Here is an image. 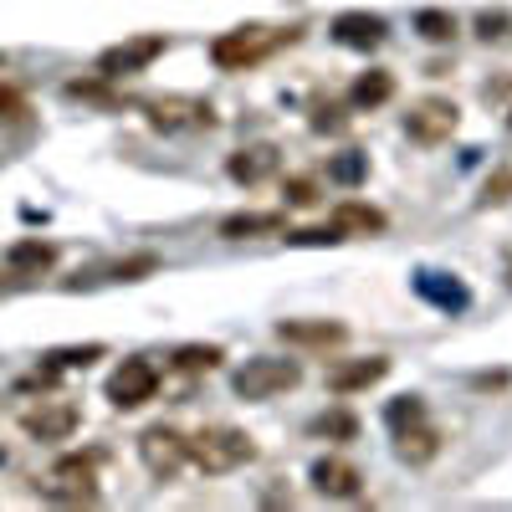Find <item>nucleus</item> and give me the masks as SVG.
Returning <instances> with one entry per match:
<instances>
[{
  "mask_svg": "<svg viewBox=\"0 0 512 512\" xmlns=\"http://www.w3.org/2000/svg\"><path fill=\"white\" fill-rule=\"evenodd\" d=\"M190 461L205 477H226L236 466L256 461V441L246 431H236V425H205L200 436H190Z\"/></svg>",
  "mask_w": 512,
  "mask_h": 512,
  "instance_id": "nucleus-1",
  "label": "nucleus"
},
{
  "mask_svg": "<svg viewBox=\"0 0 512 512\" xmlns=\"http://www.w3.org/2000/svg\"><path fill=\"white\" fill-rule=\"evenodd\" d=\"M52 262H57V246L41 241V236H21V241L6 251V267H11L16 277H41Z\"/></svg>",
  "mask_w": 512,
  "mask_h": 512,
  "instance_id": "nucleus-18",
  "label": "nucleus"
},
{
  "mask_svg": "<svg viewBox=\"0 0 512 512\" xmlns=\"http://www.w3.org/2000/svg\"><path fill=\"white\" fill-rule=\"evenodd\" d=\"M277 164H282L277 144H246V149H236V154L226 159V175H231L236 185H262V180L277 175Z\"/></svg>",
  "mask_w": 512,
  "mask_h": 512,
  "instance_id": "nucleus-14",
  "label": "nucleus"
},
{
  "mask_svg": "<svg viewBox=\"0 0 512 512\" xmlns=\"http://www.w3.org/2000/svg\"><path fill=\"white\" fill-rule=\"evenodd\" d=\"M390 98H395V72H384V67H369V72H359L349 82V103L359 113H374V108H384Z\"/></svg>",
  "mask_w": 512,
  "mask_h": 512,
  "instance_id": "nucleus-17",
  "label": "nucleus"
},
{
  "mask_svg": "<svg viewBox=\"0 0 512 512\" xmlns=\"http://www.w3.org/2000/svg\"><path fill=\"white\" fill-rule=\"evenodd\" d=\"M159 395V369L149 359H123L113 374H108V400L118 410H139Z\"/></svg>",
  "mask_w": 512,
  "mask_h": 512,
  "instance_id": "nucleus-7",
  "label": "nucleus"
},
{
  "mask_svg": "<svg viewBox=\"0 0 512 512\" xmlns=\"http://www.w3.org/2000/svg\"><path fill=\"white\" fill-rule=\"evenodd\" d=\"M415 31L425 36V41H456V31H461V21L451 16V11H441V6H425V11H415Z\"/></svg>",
  "mask_w": 512,
  "mask_h": 512,
  "instance_id": "nucleus-23",
  "label": "nucleus"
},
{
  "mask_svg": "<svg viewBox=\"0 0 512 512\" xmlns=\"http://www.w3.org/2000/svg\"><path fill=\"white\" fill-rule=\"evenodd\" d=\"M277 41H282V36H272L267 26H236V31H226V36L210 41V62H216L221 72H246V67L262 62Z\"/></svg>",
  "mask_w": 512,
  "mask_h": 512,
  "instance_id": "nucleus-3",
  "label": "nucleus"
},
{
  "mask_svg": "<svg viewBox=\"0 0 512 512\" xmlns=\"http://www.w3.org/2000/svg\"><path fill=\"white\" fill-rule=\"evenodd\" d=\"M41 497L52 502H98V456H62L52 477L41 482Z\"/></svg>",
  "mask_w": 512,
  "mask_h": 512,
  "instance_id": "nucleus-4",
  "label": "nucleus"
},
{
  "mask_svg": "<svg viewBox=\"0 0 512 512\" xmlns=\"http://www.w3.org/2000/svg\"><path fill=\"white\" fill-rule=\"evenodd\" d=\"M287 231V210H236V216L221 221L226 241H246V236H277Z\"/></svg>",
  "mask_w": 512,
  "mask_h": 512,
  "instance_id": "nucleus-16",
  "label": "nucleus"
},
{
  "mask_svg": "<svg viewBox=\"0 0 512 512\" xmlns=\"http://www.w3.org/2000/svg\"><path fill=\"white\" fill-rule=\"evenodd\" d=\"M507 282H512V267H507Z\"/></svg>",
  "mask_w": 512,
  "mask_h": 512,
  "instance_id": "nucleus-37",
  "label": "nucleus"
},
{
  "mask_svg": "<svg viewBox=\"0 0 512 512\" xmlns=\"http://www.w3.org/2000/svg\"><path fill=\"white\" fill-rule=\"evenodd\" d=\"M139 456L154 477H175L180 466L190 461V436H180L175 425H149L139 436Z\"/></svg>",
  "mask_w": 512,
  "mask_h": 512,
  "instance_id": "nucleus-8",
  "label": "nucleus"
},
{
  "mask_svg": "<svg viewBox=\"0 0 512 512\" xmlns=\"http://www.w3.org/2000/svg\"><path fill=\"white\" fill-rule=\"evenodd\" d=\"M482 200H487V205H502V200H512V169H497V175L487 180V190H482Z\"/></svg>",
  "mask_w": 512,
  "mask_h": 512,
  "instance_id": "nucleus-32",
  "label": "nucleus"
},
{
  "mask_svg": "<svg viewBox=\"0 0 512 512\" xmlns=\"http://www.w3.org/2000/svg\"><path fill=\"white\" fill-rule=\"evenodd\" d=\"M456 123H461V108L451 98H420L405 113V134L415 144H425V149H436V144H446L456 134Z\"/></svg>",
  "mask_w": 512,
  "mask_h": 512,
  "instance_id": "nucleus-5",
  "label": "nucleus"
},
{
  "mask_svg": "<svg viewBox=\"0 0 512 512\" xmlns=\"http://www.w3.org/2000/svg\"><path fill=\"white\" fill-rule=\"evenodd\" d=\"M282 200H287V210H313L318 205V185L308 175H292V180H282Z\"/></svg>",
  "mask_w": 512,
  "mask_h": 512,
  "instance_id": "nucleus-27",
  "label": "nucleus"
},
{
  "mask_svg": "<svg viewBox=\"0 0 512 512\" xmlns=\"http://www.w3.org/2000/svg\"><path fill=\"white\" fill-rule=\"evenodd\" d=\"M144 108H149V123L159 128V134H180V128H210L216 123V108L200 103V98H154Z\"/></svg>",
  "mask_w": 512,
  "mask_h": 512,
  "instance_id": "nucleus-10",
  "label": "nucleus"
},
{
  "mask_svg": "<svg viewBox=\"0 0 512 512\" xmlns=\"http://www.w3.org/2000/svg\"><path fill=\"white\" fill-rule=\"evenodd\" d=\"M303 384V364L297 359H246L236 374H231V390L241 400H277L287 390Z\"/></svg>",
  "mask_w": 512,
  "mask_h": 512,
  "instance_id": "nucleus-2",
  "label": "nucleus"
},
{
  "mask_svg": "<svg viewBox=\"0 0 512 512\" xmlns=\"http://www.w3.org/2000/svg\"><path fill=\"white\" fill-rule=\"evenodd\" d=\"M328 36L349 52H374V47H384V36H390V21L374 16V11H338L328 21Z\"/></svg>",
  "mask_w": 512,
  "mask_h": 512,
  "instance_id": "nucleus-9",
  "label": "nucleus"
},
{
  "mask_svg": "<svg viewBox=\"0 0 512 512\" xmlns=\"http://www.w3.org/2000/svg\"><path fill=\"white\" fill-rule=\"evenodd\" d=\"M282 241L287 246H338V241H349V236L328 221V226H308V231H287Z\"/></svg>",
  "mask_w": 512,
  "mask_h": 512,
  "instance_id": "nucleus-28",
  "label": "nucleus"
},
{
  "mask_svg": "<svg viewBox=\"0 0 512 512\" xmlns=\"http://www.w3.org/2000/svg\"><path fill=\"white\" fill-rule=\"evenodd\" d=\"M313 436H328V441H354L359 436V420L349 410H323L313 420Z\"/></svg>",
  "mask_w": 512,
  "mask_h": 512,
  "instance_id": "nucleus-25",
  "label": "nucleus"
},
{
  "mask_svg": "<svg viewBox=\"0 0 512 512\" xmlns=\"http://www.w3.org/2000/svg\"><path fill=\"white\" fill-rule=\"evenodd\" d=\"M226 349L221 344H180L175 354H169V364H175L180 374H205V369H221Z\"/></svg>",
  "mask_w": 512,
  "mask_h": 512,
  "instance_id": "nucleus-22",
  "label": "nucleus"
},
{
  "mask_svg": "<svg viewBox=\"0 0 512 512\" xmlns=\"http://www.w3.org/2000/svg\"><path fill=\"white\" fill-rule=\"evenodd\" d=\"M415 292L431 297V303L446 308V313H461L466 303H472V292H466L456 277H441V272H420V277H415Z\"/></svg>",
  "mask_w": 512,
  "mask_h": 512,
  "instance_id": "nucleus-21",
  "label": "nucleus"
},
{
  "mask_svg": "<svg viewBox=\"0 0 512 512\" xmlns=\"http://www.w3.org/2000/svg\"><path fill=\"white\" fill-rule=\"evenodd\" d=\"M477 26H482V36H487V41H492V36H507V16H502V11H497V16L487 11V16L477 21Z\"/></svg>",
  "mask_w": 512,
  "mask_h": 512,
  "instance_id": "nucleus-35",
  "label": "nucleus"
},
{
  "mask_svg": "<svg viewBox=\"0 0 512 512\" xmlns=\"http://www.w3.org/2000/svg\"><path fill=\"white\" fill-rule=\"evenodd\" d=\"M507 128H512V113H507Z\"/></svg>",
  "mask_w": 512,
  "mask_h": 512,
  "instance_id": "nucleus-36",
  "label": "nucleus"
},
{
  "mask_svg": "<svg viewBox=\"0 0 512 512\" xmlns=\"http://www.w3.org/2000/svg\"><path fill=\"white\" fill-rule=\"evenodd\" d=\"M154 267H159V256H149V251H144V256H128V262H118L108 277H113V282H144Z\"/></svg>",
  "mask_w": 512,
  "mask_h": 512,
  "instance_id": "nucleus-29",
  "label": "nucleus"
},
{
  "mask_svg": "<svg viewBox=\"0 0 512 512\" xmlns=\"http://www.w3.org/2000/svg\"><path fill=\"white\" fill-rule=\"evenodd\" d=\"M364 175H369V159H364V154H354V149L328 159V180H338V185H359Z\"/></svg>",
  "mask_w": 512,
  "mask_h": 512,
  "instance_id": "nucleus-26",
  "label": "nucleus"
},
{
  "mask_svg": "<svg viewBox=\"0 0 512 512\" xmlns=\"http://www.w3.org/2000/svg\"><path fill=\"white\" fill-rule=\"evenodd\" d=\"M21 425H26V436H36V441H67L82 425V410L72 400H41L36 410L21 415Z\"/></svg>",
  "mask_w": 512,
  "mask_h": 512,
  "instance_id": "nucleus-11",
  "label": "nucleus"
},
{
  "mask_svg": "<svg viewBox=\"0 0 512 512\" xmlns=\"http://www.w3.org/2000/svg\"><path fill=\"white\" fill-rule=\"evenodd\" d=\"M93 359H103V344H82V349H57L52 354L57 369H88Z\"/></svg>",
  "mask_w": 512,
  "mask_h": 512,
  "instance_id": "nucleus-30",
  "label": "nucleus"
},
{
  "mask_svg": "<svg viewBox=\"0 0 512 512\" xmlns=\"http://www.w3.org/2000/svg\"><path fill=\"white\" fill-rule=\"evenodd\" d=\"M384 374H390V359H349V364H333L328 369V390L333 395H359V390H369V384H379Z\"/></svg>",
  "mask_w": 512,
  "mask_h": 512,
  "instance_id": "nucleus-15",
  "label": "nucleus"
},
{
  "mask_svg": "<svg viewBox=\"0 0 512 512\" xmlns=\"http://www.w3.org/2000/svg\"><path fill=\"white\" fill-rule=\"evenodd\" d=\"M313 128H318V134H338V128H344V113H338V108L328 103V108H318V113H313Z\"/></svg>",
  "mask_w": 512,
  "mask_h": 512,
  "instance_id": "nucleus-33",
  "label": "nucleus"
},
{
  "mask_svg": "<svg viewBox=\"0 0 512 512\" xmlns=\"http://www.w3.org/2000/svg\"><path fill=\"white\" fill-rule=\"evenodd\" d=\"M395 456L405 461V466H425V461H436L441 456V431L436 425H410V431H400L395 436Z\"/></svg>",
  "mask_w": 512,
  "mask_h": 512,
  "instance_id": "nucleus-19",
  "label": "nucleus"
},
{
  "mask_svg": "<svg viewBox=\"0 0 512 512\" xmlns=\"http://www.w3.org/2000/svg\"><path fill=\"white\" fill-rule=\"evenodd\" d=\"M333 226L338 231H344V236H379L384 226H390V216H384V210L379 205H364V200H344V205H338L333 210Z\"/></svg>",
  "mask_w": 512,
  "mask_h": 512,
  "instance_id": "nucleus-20",
  "label": "nucleus"
},
{
  "mask_svg": "<svg viewBox=\"0 0 512 512\" xmlns=\"http://www.w3.org/2000/svg\"><path fill=\"white\" fill-rule=\"evenodd\" d=\"M164 47L169 41L159 36V31H149V36H128V41H118V47H108V52H98V77H134V72H144L149 62H159L164 57Z\"/></svg>",
  "mask_w": 512,
  "mask_h": 512,
  "instance_id": "nucleus-6",
  "label": "nucleus"
},
{
  "mask_svg": "<svg viewBox=\"0 0 512 512\" xmlns=\"http://www.w3.org/2000/svg\"><path fill=\"white\" fill-rule=\"evenodd\" d=\"M0 113H11V118H21V113H26L21 93H16V88H6V82H0Z\"/></svg>",
  "mask_w": 512,
  "mask_h": 512,
  "instance_id": "nucleus-34",
  "label": "nucleus"
},
{
  "mask_svg": "<svg viewBox=\"0 0 512 512\" xmlns=\"http://www.w3.org/2000/svg\"><path fill=\"white\" fill-rule=\"evenodd\" d=\"M425 420V400L420 395H400V400H390L384 405V425L400 436V431H410V425H420Z\"/></svg>",
  "mask_w": 512,
  "mask_h": 512,
  "instance_id": "nucleus-24",
  "label": "nucleus"
},
{
  "mask_svg": "<svg viewBox=\"0 0 512 512\" xmlns=\"http://www.w3.org/2000/svg\"><path fill=\"white\" fill-rule=\"evenodd\" d=\"M277 338L292 349H338L349 338L344 323H333V318H282L277 323Z\"/></svg>",
  "mask_w": 512,
  "mask_h": 512,
  "instance_id": "nucleus-12",
  "label": "nucleus"
},
{
  "mask_svg": "<svg viewBox=\"0 0 512 512\" xmlns=\"http://www.w3.org/2000/svg\"><path fill=\"white\" fill-rule=\"evenodd\" d=\"M308 477H313V487L323 497H338V502H354L364 492V472H359L354 461H344V456H318Z\"/></svg>",
  "mask_w": 512,
  "mask_h": 512,
  "instance_id": "nucleus-13",
  "label": "nucleus"
},
{
  "mask_svg": "<svg viewBox=\"0 0 512 512\" xmlns=\"http://www.w3.org/2000/svg\"><path fill=\"white\" fill-rule=\"evenodd\" d=\"M67 98H82V103H118L108 93V77L103 82H67Z\"/></svg>",
  "mask_w": 512,
  "mask_h": 512,
  "instance_id": "nucleus-31",
  "label": "nucleus"
}]
</instances>
